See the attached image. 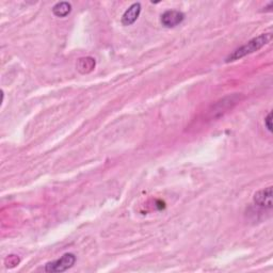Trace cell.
Segmentation results:
<instances>
[{
  "label": "cell",
  "instance_id": "5b68a950",
  "mask_svg": "<svg viewBox=\"0 0 273 273\" xmlns=\"http://www.w3.org/2000/svg\"><path fill=\"white\" fill-rule=\"evenodd\" d=\"M140 13H141V4L139 2L131 4L130 7L125 11V13L122 16V24L124 26L132 25V24L138 20Z\"/></svg>",
  "mask_w": 273,
  "mask_h": 273
},
{
  "label": "cell",
  "instance_id": "3957f363",
  "mask_svg": "<svg viewBox=\"0 0 273 273\" xmlns=\"http://www.w3.org/2000/svg\"><path fill=\"white\" fill-rule=\"evenodd\" d=\"M185 15L177 10H168L161 15V24L167 28H174L183 23Z\"/></svg>",
  "mask_w": 273,
  "mask_h": 273
},
{
  "label": "cell",
  "instance_id": "6da1fadb",
  "mask_svg": "<svg viewBox=\"0 0 273 273\" xmlns=\"http://www.w3.org/2000/svg\"><path fill=\"white\" fill-rule=\"evenodd\" d=\"M272 39L271 33H263L258 35L257 38H254L251 41H248L247 44L242 45L241 47L237 48V50H234L229 56L226 58V62H233L236 60H239L241 58H244L248 54H251L253 52H255L269 43Z\"/></svg>",
  "mask_w": 273,
  "mask_h": 273
},
{
  "label": "cell",
  "instance_id": "ba28073f",
  "mask_svg": "<svg viewBox=\"0 0 273 273\" xmlns=\"http://www.w3.org/2000/svg\"><path fill=\"white\" fill-rule=\"evenodd\" d=\"M18 264H20V258L16 255H10L5 259V265H7V267H9V265H12V267H15Z\"/></svg>",
  "mask_w": 273,
  "mask_h": 273
},
{
  "label": "cell",
  "instance_id": "52a82bcc",
  "mask_svg": "<svg viewBox=\"0 0 273 273\" xmlns=\"http://www.w3.org/2000/svg\"><path fill=\"white\" fill-rule=\"evenodd\" d=\"M72 11V4L66 1L58 2L53 5L52 8V13L57 17H65L68 16Z\"/></svg>",
  "mask_w": 273,
  "mask_h": 273
},
{
  "label": "cell",
  "instance_id": "9c48e42d",
  "mask_svg": "<svg viewBox=\"0 0 273 273\" xmlns=\"http://www.w3.org/2000/svg\"><path fill=\"white\" fill-rule=\"evenodd\" d=\"M265 126L270 132L272 131V113L271 112H269L268 115H267V118L265 119Z\"/></svg>",
  "mask_w": 273,
  "mask_h": 273
},
{
  "label": "cell",
  "instance_id": "277c9868",
  "mask_svg": "<svg viewBox=\"0 0 273 273\" xmlns=\"http://www.w3.org/2000/svg\"><path fill=\"white\" fill-rule=\"evenodd\" d=\"M254 203L264 208H272V187L259 190L254 194Z\"/></svg>",
  "mask_w": 273,
  "mask_h": 273
},
{
  "label": "cell",
  "instance_id": "8992f818",
  "mask_svg": "<svg viewBox=\"0 0 273 273\" xmlns=\"http://www.w3.org/2000/svg\"><path fill=\"white\" fill-rule=\"evenodd\" d=\"M95 69V59L92 57L80 58L77 62V70L81 74H89Z\"/></svg>",
  "mask_w": 273,
  "mask_h": 273
},
{
  "label": "cell",
  "instance_id": "7a4b0ae2",
  "mask_svg": "<svg viewBox=\"0 0 273 273\" xmlns=\"http://www.w3.org/2000/svg\"><path fill=\"white\" fill-rule=\"evenodd\" d=\"M76 263V256L72 253H66L64 255L57 260H53L46 264L45 271L50 273H56V272H64L66 270L71 269L73 266Z\"/></svg>",
  "mask_w": 273,
  "mask_h": 273
}]
</instances>
